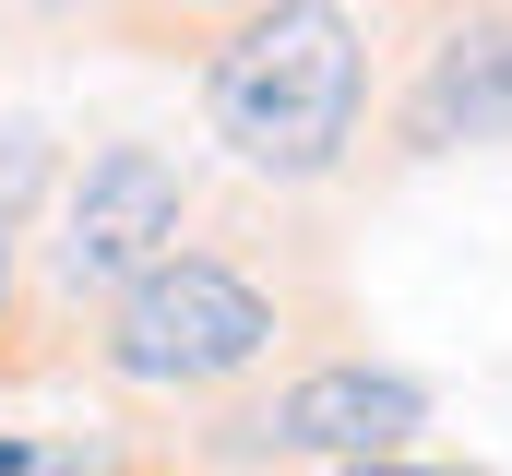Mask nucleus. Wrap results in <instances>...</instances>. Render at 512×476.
I'll list each match as a JSON object with an SVG mask.
<instances>
[{
    "label": "nucleus",
    "instance_id": "obj_1",
    "mask_svg": "<svg viewBox=\"0 0 512 476\" xmlns=\"http://www.w3.org/2000/svg\"><path fill=\"white\" fill-rule=\"evenodd\" d=\"M358 108H370V36L346 0H274L203 72L215 143L262 179H322L358 143Z\"/></svg>",
    "mask_w": 512,
    "mask_h": 476
},
{
    "label": "nucleus",
    "instance_id": "obj_2",
    "mask_svg": "<svg viewBox=\"0 0 512 476\" xmlns=\"http://www.w3.org/2000/svg\"><path fill=\"white\" fill-rule=\"evenodd\" d=\"M286 334V310H274V286L239 274L227 250H167V262H143L120 298H108V381L131 393H215V381H239L262 369Z\"/></svg>",
    "mask_w": 512,
    "mask_h": 476
},
{
    "label": "nucleus",
    "instance_id": "obj_3",
    "mask_svg": "<svg viewBox=\"0 0 512 476\" xmlns=\"http://www.w3.org/2000/svg\"><path fill=\"white\" fill-rule=\"evenodd\" d=\"M191 227V167L155 155V143H96L84 179L60 191V238H48V274L72 298H120L143 262H167Z\"/></svg>",
    "mask_w": 512,
    "mask_h": 476
},
{
    "label": "nucleus",
    "instance_id": "obj_4",
    "mask_svg": "<svg viewBox=\"0 0 512 476\" xmlns=\"http://www.w3.org/2000/svg\"><path fill=\"white\" fill-rule=\"evenodd\" d=\"M405 429H429V381L417 369H382V357H322V369L274 381V405L239 417L251 453H334V465L393 453Z\"/></svg>",
    "mask_w": 512,
    "mask_h": 476
},
{
    "label": "nucleus",
    "instance_id": "obj_5",
    "mask_svg": "<svg viewBox=\"0 0 512 476\" xmlns=\"http://www.w3.org/2000/svg\"><path fill=\"white\" fill-rule=\"evenodd\" d=\"M405 143H512V24H465V36L417 72Z\"/></svg>",
    "mask_w": 512,
    "mask_h": 476
},
{
    "label": "nucleus",
    "instance_id": "obj_6",
    "mask_svg": "<svg viewBox=\"0 0 512 476\" xmlns=\"http://www.w3.org/2000/svg\"><path fill=\"white\" fill-rule=\"evenodd\" d=\"M334 476H477V465H417V453H358V465H334Z\"/></svg>",
    "mask_w": 512,
    "mask_h": 476
},
{
    "label": "nucleus",
    "instance_id": "obj_7",
    "mask_svg": "<svg viewBox=\"0 0 512 476\" xmlns=\"http://www.w3.org/2000/svg\"><path fill=\"white\" fill-rule=\"evenodd\" d=\"M0 476H36V453H24V441H0Z\"/></svg>",
    "mask_w": 512,
    "mask_h": 476
},
{
    "label": "nucleus",
    "instance_id": "obj_8",
    "mask_svg": "<svg viewBox=\"0 0 512 476\" xmlns=\"http://www.w3.org/2000/svg\"><path fill=\"white\" fill-rule=\"evenodd\" d=\"M0 286H12V250H0Z\"/></svg>",
    "mask_w": 512,
    "mask_h": 476
}]
</instances>
